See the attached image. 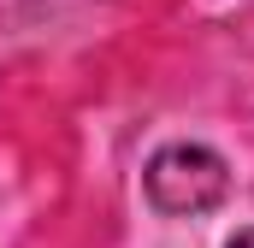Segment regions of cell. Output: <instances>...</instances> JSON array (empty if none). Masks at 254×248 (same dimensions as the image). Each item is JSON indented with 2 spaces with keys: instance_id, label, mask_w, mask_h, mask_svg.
Masks as SVG:
<instances>
[{
  "instance_id": "cell-1",
  "label": "cell",
  "mask_w": 254,
  "mask_h": 248,
  "mask_svg": "<svg viewBox=\"0 0 254 248\" xmlns=\"http://www.w3.org/2000/svg\"><path fill=\"white\" fill-rule=\"evenodd\" d=\"M225 195H231V166L201 142H172L148 160V201L172 219L213 213Z\"/></svg>"
},
{
  "instance_id": "cell-2",
  "label": "cell",
  "mask_w": 254,
  "mask_h": 248,
  "mask_svg": "<svg viewBox=\"0 0 254 248\" xmlns=\"http://www.w3.org/2000/svg\"><path fill=\"white\" fill-rule=\"evenodd\" d=\"M231 248H254V231H243V237H237V243H231Z\"/></svg>"
}]
</instances>
